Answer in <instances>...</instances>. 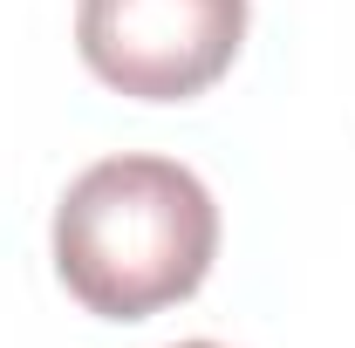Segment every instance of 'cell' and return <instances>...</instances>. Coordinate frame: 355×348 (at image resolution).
<instances>
[{
    "instance_id": "1",
    "label": "cell",
    "mask_w": 355,
    "mask_h": 348,
    "mask_svg": "<svg viewBox=\"0 0 355 348\" xmlns=\"http://www.w3.org/2000/svg\"><path fill=\"white\" fill-rule=\"evenodd\" d=\"M219 205L178 157H103L55 205V273L103 321H144L205 287Z\"/></svg>"
},
{
    "instance_id": "2",
    "label": "cell",
    "mask_w": 355,
    "mask_h": 348,
    "mask_svg": "<svg viewBox=\"0 0 355 348\" xmlns=\"http://www.w3.org/2000/svg\"><path fill=\"white\" fill-rule=\"evenodd\" d=\"M246 0H76L89 76L137 103H191L232 69Z\"/></svg>"
},
{
    "instance_id": "3",
    "label": "cell",
    "mask_w": 355,
    "mask_h": 348,
    "mask_svg": "<svg viewBox=\"0 0 355 348\" xmlns=\"http://www.w3.org/2000/svg\"><path fill=\"white\" fill-rule=\"evenodd\" d=\"M178 348H219V342H178Z\"/></svg>"
}]
</instances>
